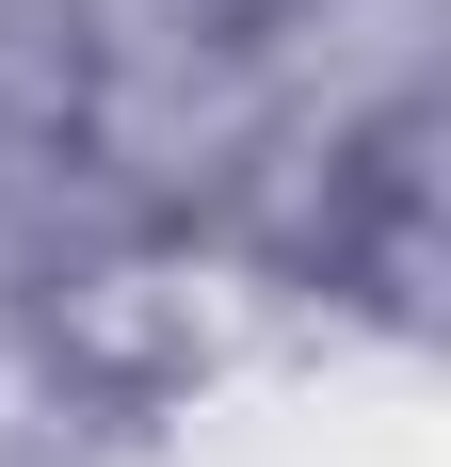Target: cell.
Listing matches in <instances>:
<instances>
[{"mask_svg": "<svg viewBox=\"0 0 451 467\" xmlns=\"http://www.w3.org/2000/svg\"><path fill=\"white\" fill-rule=\"evenodd\" d=\"M48 355L97 403H162L210 371V275L178 242H97L81 275H48Z\"/></svg>", "mask_w": 451, "mask_h": 467, "instance_id": "6da1fadb", "label": "cell"}, {"mask_svg": "<svg viewBox=\"0 0 451 467\" xmlns=\"http://www.w3.org/2000/svg\"><path fill=\"white\" fill-rule=\"evenodd\" d=\"M339 275H355L387 323H435V193H419L404 145H387V161H371V193L339 210Z\"/></svg>", "mask_w": 451, "mask_h": 467, "instance_id": "7a4b0ae2", "label": "cell"}]
</instances>
